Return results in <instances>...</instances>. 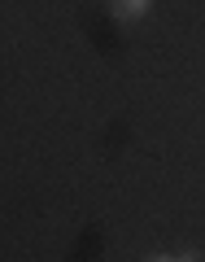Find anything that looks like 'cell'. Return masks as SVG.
Returning <instances> with one entry per match:
<instances>
[{
	"mask_svg": "<svg viewBox=\"0 0 205 262\" xmlns=\"http://www.w3.org/2000/svg\"><path fill=\"white\" fill-rule=\"evenodd\" d=\"M149 5H153V0H113V13H118L122 22H135V18L149 13Z\"/></svg>",
	"mask_w": 205,
	"mask_h": 262,
	"instance_id": "obj_1",
	"label": "cell"
},
{
	"mask_svg": "<svg viewBox=\"0 0 205 262\" xmlns=\"http://www.w3.org/2000/svg\"><path fill=\"white\" fill-rule=\"evenodd\" d=\"M144 262H179V258H170V253H153V258H144Z\"/></svg>",
	"mask_w": 205,
	"mask_h": 262,
	"instance_id": "obj_2",
	"label": "cell"
},
{
	"mask_svg": "<svg viewBox=\"0 0 205 262\" xmlns=\"http://www.w3.org/2000/svg\"><path fill=\"white\" fill-rule=\"evenodd\" d=\"M179 262H201V253H179Z\"/></svg>",
	"mask_w": 205,
	"mask_h": 262,
	"instance_id": "obj_3",
	"label": "cell"
}]
</instances>
